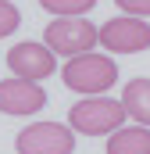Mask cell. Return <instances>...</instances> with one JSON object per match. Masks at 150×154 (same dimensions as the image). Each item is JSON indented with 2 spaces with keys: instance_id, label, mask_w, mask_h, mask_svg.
<instances>
[{
  "instance_id": "cell-8",
  "label": "cell",
  "mask_w": 150,
  "mask_h": 154,
  "mask_svg": "<svg viewBox=\"0 0 150 154\" xmlns=\"http://www.w3.org/2000/svg\"><path fill=\"white\" fill-rule=\"evenodd\" d=\"M122 104H125V115L136 118V125L150 129V79H132L122 90Z\"/></svg>"
},
{
  "instance_id": "cell-3",
  "label": "cell",
  "mask_w": 150,
  "mask_h": 154,
  "mask_svg": "<svg viewBox=\"0 0 150 154\" xmlns=\"http://www.w3.org/2000/svg\"><path fill=\"white\" fill-rule=\"evenodd\" d=\"M43 43L54 54H64L68 61L93 54V47H100V29L89 18H54L43 32Z\"/></svg>"
},
{
  "instance_id": "cell-7",
  "label": "cell",
  "mask_w": 150,
  "mask_h": 154,
  "mask_svg": "<svg viewBox=\"0 0 150 154\" xmlns=\"http://www.w3.org/2000/svg\"><path fill=\"white\" fill-rule=\"evenodd\" d=\"M43 104H46V93L39 82H29V79L0 82V111L4 115H36Z\"/></svg>"
},
{
  "instance_id": "cell-12",
  "label": "cell",
  "mask_w": 150,
  "mask_h": 154,
  "mask_svg": "<svg viewBox=\"0 0 150 154\" xmlns=\"http://www.w3.org/2000/svg\"><path fill=\"white\" fill-rule=\"evenodd\" d=\"M114 4H118L129 18H143V22L150 18V0H114Z\"/></svg>"
},
{
  "instance_id": "cell-2",
  "label": "cell",
  "mask_w": 150,
  "mask_h": 154,
  "mask_svg": "<svg viewBox=\"0 0 150 154\" xmlns=\"http://www.w3.org/2000/svg\"><path fill=\"white\" fill-rule=\"evenodd\" d=\"M125 122V104L114 97H86L72 104L68 111V125L82 136H104V133H118Z\"/></svg>"
},
{
  "instance_id": "cell-10",
  "label": "cell",
  "mask_w": 150,
  "mask_h": 154,
  "mask_svg": "<svg viewBox=\"0 0 150 154\" xmlns=\"http://www.w3.org/2000/svg\"><path fill=\"white\" fill-rule=\"evenodd\" d=\"M39 4H43V11H50L57 18H82L97 0H39Z\"/></svg>"
},
{
  "instance_id": "cell-9",
  "label": "cell",
  "mask_w": 150,
  "mask_h": 154,
  "mask_svg": "<svg viewBox=\"0 0 150 154\" xmlns=\"http://www.w3.org/2000/svg\"><path fill=\"white\" fill-rule=\"evenodd\" d=\"M107 154H150V129L147 125H122L107 140Z\"/></svg>"
},
{
  "instance_id": "cell-5",
  "label": "cell",
  "mask_w": 150,
  "mask_h": 154,
  "mask_svg": "<svg viewBox=\"0 0 150 154\" xmlns=\"http://www.w3.org/2000/svg\"><path fill=\"white\" fill-rule=\"evenodd\" d=\"M100 47L107 54H140L150 47V22L143 18H111L100 25Z\"/></svg>"
},
{
  "instance_id": "cell-6",
  "label": "cell",
  "mask_w": 150,
  "mask_h": 154,
  "mask_svg": "<svg viewBox=\"0 0 150 154\" xmlns=\"http://www.w3.org/2000/svg\"><path fill=\"white\" fill-rule=\"evenodd\" d=\"M54 57H57V54H54L46 43L25 39V43H14V47L7 50V68L14 72V79L39 82V79L54 75Z\"/></svg>"
},
{
  "instance_id": "cell-1",
  "label": "cell",
  "mask_w": 150,
  "mask_h": 154,
  "mask_svg": "<svg viewBox=\"0 0 150 154\" xmlns=\"http://www.w3.org/2000/svg\"><path fill=\"white\" fill-rule=\"evenodd\" d=\"M61 79L64 86L82 93V97H104L118 82V65H114L111 54H82V57H72L64 68H61Z\"/></svg>"
},
{
  "instance_id": "cell-4",
  "label": "cell",
  "mask_w": 150,
  "mask_h": 154,
  "mask_svg": "<svg viewBox=\"0 0 150 154\" xmlns=\"http://www.w3.org/2000/svg\"><path fill=\"white\" fill-rule=\"evenodd\" d=\"M18 154H72L75 151V129L61 122H32L14 136Z\"/></svg>"
},
{
  "instance_id": "cell-11",
  "label": "cell",
  "mask_w": 150,
  "mask_h": 154,
  "mask_svg": "<svg viewBox=\"0 0 150 154\" xmlns=\"http://www.w3.org/2000/svg\"><path fill=\"white\" fill-rule=\"evenodd\" d=\"M18 25H22V14H18V7H14L11 0H0V39H4V36H11Z\"/></svg>"
}]
</instances>
